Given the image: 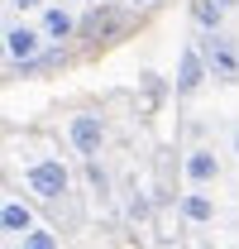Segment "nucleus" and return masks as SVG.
Returning <instances> with one entry per match:
<instances>
[{
  "label": "nucleus",
  "mask_w": 239,
  "mask_h": 249,
  "mask_svg": "<svg viewBox=\"0 0 239 249\" xmlns=\"http://www.w3.org/2000/svg\"><path fill=\"white\" fill-rule=\"evenodd\" d=\"M24 187H29L38 201H62V196H67V187H72V173L62 168V158L38 154V158L24 163Z\"/></svg>",
  "instance_id": "f257e3e1"
},
{
  "label": "nucleus",
  "mask_w": 239,
  "mask_h": 249,
  "mask_svg": "<svg viewBox=\"0 0 239 249\" xmlns=\"http://www.w3.org/2000/svg\"><path fill=\"white\" fill-rule=\"evenodd\" d=\"M38 24H43V34H48V43H67V38L77 34V19H72V10H62V5H43Z\"/></svg>",
  "instance_id": "6e6552de"
},
{
  "label": "nucleus",
  "mask_w": 239,
  "mask_h": 249,
  "mask_svg": "<svg viewBox=\"0 0 239 249\" xmlns=\"http://www.w3.org/2000/svg\"><path fill=\"white\" fill-rule=\"evenodd\" d=\"M182 216L191 220V225H210V220H215V201L196 187V192H187V196H182Z\"/></svg>",
  "instance_id": "1a4fd4ad"
},
{
  "label": "nucleus",
  "mask_w": 239,
  "mask_h": 249,
  "mask_svg": "<svg viewBox=\"0 0 239 249\" xmlns=\"http://www.w3.org/2000/svg\"><path fill=\"white\" fill-rule=\"evenodd\" d=\"M230 154L239 158V129H235V134H230Z\"/></svg>",
  "instance_id": "ddd939ff"
},
{
  "label": "nucleus",
  "mask_w": 239,
  "mask_h": 249,
  "mask_svg": "<svg viewBox=\"0 0 239 249\" xmlns=\"http://www.w3.org/2000/svg\"><path fill=\"white\" fill-rule=\"evenodd\" d=\"M43 43H48L43 24H24V19H10L5 24V58H10V67H24L29 72L34 62L43 58Z\"/></svg>",
  "instance_id": "f03ea898"
},
{
  "label": "nucleus",
  "mask_w": 239,
  "mask_h": 249,
  "mask_svg": "<svg viewBox=\"0 0 239 249\" xmlns=\"http://www.w3.org/2000/svg\"><path fill=\"white\" fill-rule=\"evenodd\" d=\"M5 5H10V10H19V15H24V10H38V5H43V0H5Z\"/></svg>",
  "instance_id": "f8f14e48"
},
{
  "label": "nucleus",
  "mask_w": 239,
  "mask_h": 249,
  "mask_svg": "<svg viewBox=\"0 0 239 249\" xmlns=\"http://www.w3.org/2000/svg\"><path fill=\"white\" fill-rule=\"evenodd\" d=\"M182 173H187V182H191V187L220 182V158H215V149H191L187 163H182Z\"/></svg>",
  "instance_id": "423d86ee"
},
{
  "label": "nucleus",
  "mask_w": 239,
  "mask_h": 249,
  "mask_svg": "<svg viewBox=\"0 0 239 249\" xmlns=\"http://www.w3.org/2000/svg\"><path fill=\"white\" fill-rule=\"evenodd\" d=\"M191 19L201 29H220L225 24V0H191Z\"/></svg>",
  "instance_id": "9d476101"
},
{
  "label": "nucleus",
  "mask_w": 239,
  "mask_h": 249,
  "mask_svg": "<svg viewBox=\"0 0 239 249\" xmlns=\"http://www.w3.org/2000/svg\"><path fill=\"white\" fill-rule=\"evenodd\" d=\"M19 245H24V249H58V235H53V230H38V225H34V230L24 235V240H19Z\"/></svg>",
  "instance_id": "9b49d317"
},
{
  "label": "nucleus",
  "mask_w": 239,
  "mask_h": 249,
  "mask_svg": "<svg viewBox=\"0 0 239 249\" xmlns=\"http://www.w3.org/2000/svg\"><path fill=\"white\" fill-rule=\"evenodd\" d=\"M225 5H235V0H225Z\"/></svg>",
  "instance_id": "4468645a"
},
{
  "label": "nucleus",
  "mask_w": 239,
  "mask_h": 249,
  "mask_svg": "<svg viewBox=\"0 0 239 249\" xmlns=\"http://www.w3.org/2000/svg\"><path fill=\"white\" fill-rule=\"evenodd\" d=\"M201 53H206V67H210L215 82H239V48L225 29H206Z\"/></svg>",
  "instance_id": "7ed1b4c3"
},
{
  "label": "nucleus",
  "mask_w": 239,
  "mask_h": 249,
  "mask_svg": "<svg viewBox=\"0 0 239 249\" xmlns=\"http://www.w3.org/2000/svg\"><path fill=\"white\" fill-rule=\"evenodd\" d=\"M67 144H72V154L96 158V154H101V144H105V120H101L96 110L72 115V120H67Z\"/></svg>",
  "instance_id": "20e7f679"
},
{
  "label": "nucleus",
  "mask_w": 239,
  "mask_h": 249,
  "mask_svg": "<svg viewBox=\"0 0 239 249\" xmlns=\"http://www.w3.org/2000/svg\"><path fill=\"white\" fill-rule=\"evenodd\" d=\"M0 230H5V240H24L34 230V211L19 196H5V206H0Z\"/></svg>",
  "instance_id": "0eeeda50"
},
{
  "label": "nucleus",
  "mask_w": 239,
  "mask_h": 249,
  "mask_svg": "<svg viewBox=\"0 0 239 249\" xmlns=\"http://www.w3.org/2000/svg\"><path fill=\"white\" fill-rule=\"evenodd\" d=\"M206 77H210V67H206L201 43H187V48H182V58H177V96L201 91V82H206Z\"/></svg>",
  "instance_id": "39448f33"
}]
</instances>
